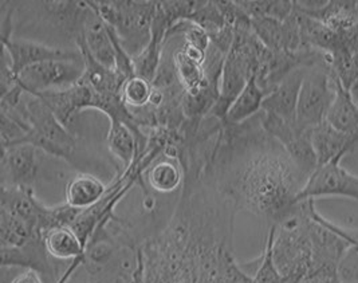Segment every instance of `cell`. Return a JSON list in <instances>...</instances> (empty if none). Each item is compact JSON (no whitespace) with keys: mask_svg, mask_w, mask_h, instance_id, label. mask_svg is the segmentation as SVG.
<instances>
[{"mask_svg":"<svg viewBox=\"0 0 358 283\" xmlns=\"http://www.w3.org/2000/svg\"><path fill=\"white\" fill-rule=\"evenodd\" d=\"M206 175L236 211L262 217L270 227L298 211V195L309 179L263 131L261 113L238 125L223 122Z\"/></svg>","mask_w":358,"mask_h":283,"instance_id":"obj_1","label":"cell"},{"mask_svg":"<svg viewBox=\"0 0 358 283\" xmlns=\"http://www.w3.org/2000/svg\"><path fill=\"white\" fill-rule=\"evenodd\" d=\"M20 108L30 125V133L22 144H31L46 154L74 164L77 137L57 118L49 106L33 94L24 93Z\"/></svg>","mask_w":358,"mask_h":283,"instance_id":"obj_2","label":"cell"},{"mask_svg":"<svg viewBox=\"0 0 358 283\" xmlns=\"http://www.w3.org/2000/svg\"><path fill=\"white\" fill-rule=\"evenodd\" d=\"M90 4L113 27L131 58L147 48L152 35L155 1H90Z\"/></svg>","mask_w":358,"mask_h":283,"instance_id":"obj_3","label":"cell"},{"mask_svg":"<svg viewBox=\"0 0 358 283\" xmlns=\"http://www.w3.org/2000/svg\"><path fill=\"white\" fill-rule=\"evenodd\" d=\"M336 87L337 75L330 55L324 62L308 67L295 112V126L299 131H313L325 121L336 97Z\"/></svg>","mask_w":358,"mask_h":283,"instance_id":"obj_4","label":"cell"},{"mask_svg":"<svg viewBox=\"0 0 358 283\" xmlns=\"http://www.w3.org/2000/svg\"><path fill=\"white\" fill-rule=\"evenodd\" d=\"M83 73V58L78 61H48L24 68L15 81L24 93L34 96L69 89L81 81Z\"/></svg>","mask_w":358,"mask_h":283,"instance_id":"obj_5","label":"cell"},{"mask_svg":"<svg viewBox=\"0 0 358 283\" xmlns=\"http://www.w3.org/2000/svg\"><path fill=\"white\" fill-rule=\"evenodd\" d=\"M321 198H346L358 201V176L341 166V161H330L318 166L311 173L298 203Z\"/></svg>","mask_w":358,"mask_h":283,"instance_id":"obj_6","label":"cell"},{"mask_svg":"<svg viewBox=\"0 0 358 283\" xmlns=\"http://www.w3.org/2000/svg\"><path fill=\"white\" fill-rule=\"evenodd\" d=\"M3 50L10 57V64L4 67L15 80L27 67L48 61H78L82 59L81 51L52 48L26 39L1 38Z\"/></svg>","mask_w":358,"mask_h":283,"instance_id":"obj_7","label":"cell"},{"mask_svg":"<svg viewBox=\"0 0 358 283\" xmlns=\"http://www.w3.org/2000/svg\"><path fill=\"white\" fill-rule=\"evenodd\" d=\"M34 96L43 101L66 128H69L74 116L83 110H99L102 101V94H98L92 87L81 82L64 90L45 92Z\"/></svg>","mask_w":358,"mask_h":283,"instance_id":"obj_8","label":"cell"},{"mask_svg":"<svg viewBox=\"0 0 358 283\" xmlns=\"http://www.w3.org/2000/svg\"><path fill=\"white\" fill-rule=\"evenodd\" d=\"M39 152L31 144L1 148V187L31 188L39 172Z\"/></svg>","mask_w":358,"mask_h":283,"instance_id":"obj_9","label":"cell"},{"mask_svg":"<svg viewBox=\"0 0 358 283\" xmlns=\"http://www.w3.org/2000/svg\"><path fill=\"white\" fill-rule=\"evenodd\" d=\"M89 8L83 17L81 36L92 57L106 68L115 71V49L109 27L87 1Z\"/></svg>","mask_w":358,"mask_h":283,"instance_id":"obj_10","label":"cell"},{"mask_svg":"<svg viewBox=\"0 0 358 283\" xmlns=\"http://www.w3.org/2000/svg\"><path fill=\"white\" fill-rule=\"evenodd\" d=\"M308 67L293 70L277 87L266 96L262 103V112L280 117L289 122H295V112L299 92Z\"/></svg>","mask_w":358,"mask_h":283,"instance_id":"obj_11","label":"cell"},{"mask_svg":"<svg viewBox=\"0 0 358 283\" xmlns=\"http://www.w3.org/2000/svg\"><path fill=\"white\" fill-rule=\"evenodd\" d=\"M311 141L315 150L318 166L342 159L358 144V136L342 133L326 121L311 131Z\"/></svg>","mask_w":358,"mask_h":283,"instance_id":"obj_12","label":"cell"},{"mask_svg":"<svg viewBox=\"0 0 358 283\" xmlns=\"http://www.w3.org/2000/svg\"><path fill=\"white\" fill-rule=\"evenodd\" d=\"M76 45L77 49L81 51L85 62V73L80 82L92 87L98 94H121L122 85L127 80L122 78L117 71L98 64L85 46L81 33L76 36Z\"/></svg>","mask_w":358,"mask_h":283,"instance_id":"obj_13","label":"cell"},{"mask_svg":"<svg viewBox=\"0 0 358 283\" xmlns=\"http://www.w3.org/2000/svg\"><path fill=\"white\" fill-rule=\"evenodd\" d=\"M1 267H23L38 271L42 277L52 275V265L43 235L35 236L27 245L19 249H1Z\"/></svg>","mask_w":358,"mask_h":283,"instance_id":"obj_14","label":"cell"},{"mask_svg":"<svg viewBox=\"0 0 358 283\" xmlns=\"http://www.w3.org/2000/svg\"><path fill=\"white\" fill-rule=\"evenodd\" d=\"M109 187L97 176L78 173L66 184L65 203L74 210L86 211L103 199Z\"/></svg>","mask_w":358,"mask_h":283,"instance_id":"obj_15","label":"cell"},{"mask_svg":"<svg viewBox=\"0 0 358 283\" xmlns=\"http://www.w3.org/2000/svg\"><path fill=\"white\" fill-rule=\"evenodd\" d=\"M43 240L50 256L66 262V261H81L85 263V245L80 236L70 226L52 227L43 233Z\"/></svg>","mask_w":358,"mask_h":283,"instance_id":"obj_16","label":"cell"},{"mask_svg":"<svg viewBox=\"0 0 358 283\" xmlns=\"http://www.w3.org/2000/svg\"><path fill=\"white\" fill-rule=\"evenodd\" d=\"M326 122L342 133L358 136V103L350 90L342 86L337 78L336 97L326 115Z\"/></svg>","mask_w":358,"mask_h":283,"instance_id":"obj_17","label":"cell"},{"mask_svg":"<svg viewBox=\"0 0 358 283\" xmlns=\"http://www.w3.org/2000/svg\"><path fill=\"white\" fill-rule=\"evenodd\" d=\"M266 96H267L266 92L257 82V78L252 77L245 85L242 93L236 97V100L234 101V103L228 109L223 122L238 125L259 115L262 112V103L266 99Z\"/></svg>","mask_w":358,"mask_h":283,"instance_id":"obj_18","label":"cell"},{"mask_svg":"<svg viewBox=\"0 0 358 283\" xmlns=\"http://www.w3.org/2000/svg\"><path fill=\"white\" fill-rule=\"evenodd\" d=\"M106 145L113 157L122 164V172L128 170L134 164L138 147L136 134L127 124L110 121L109 132L106 136Z\"/></svg>","mask_w":358,"mask_h":283,"instance_id":"obj_19","label":"cell"},{"mask_svg":"<svg viewBox=\"0 0 358 283\" xmlns=\"http://www.w3.org/2000/svg\"><path fill=\"white\" fill-rule=\"evenodd\" d=\"M147 183L149 188L159 194H172L182 183L184 169L178 160L165 157L157 159L147 170Z\"/></svg>","mask_w":358,"mask_h":283,"instance_id":"obj_20","label":"cell"},{"mask_svg":"<svg viewBox=\"0 0 358 283\" xmlns=\"http://www.w3.org/2000/svg\"><path fill=\"white\" fill-rule=\"evenodd\" d=\"M0 240L1 249H19L43 233L33 223L15 217L10 212L0 214Z\"/></svg>","mask_w":358,"mask_h":283,"instance_id":"obj_21","label":"cell"},{"mask_svg":"<svg viewBox=\"0 0 358 283\" xmlns=\"http://www.w3.org/2000/svg\"><path fill=\"white\" fill-rule=\"evenodd\" d=\"M236 3L250 19L273 17L279 22H285L294 11V1L289 0H242Z\"/></svg>","mask_w":358,"mask_h":283,"instance_id":"obj_22","label":"cell"},{"mask_svg":"<svg viewBox=\"0 0 358 283\" xmlns=\"http://www.w3.org/2000/svg\"><path fill=\"white\" fill-rule=\"evenodd\" d=\"M213 283H254V277L236 263L231 245H224L219 251Z\"/></svg>","mask_w":358,"mask_h":283,"instance_id":"obj_23","label":"cell"},{"mask_svg":"<svg viewBox=\"0 0 358 283\" xmlns=\"http://www.w3.org/2000/svg\"><path fill=\"white\" fill-rule=\"evenodd\" d=\"M275 236H277V226H271L267 235L266 247L259 258V265L254 274V283H283L289 280L280 274L274 261Z\"/></svg>","mask_w":358,"mask_h":283,"instance_id":"obj_24","label":"cell"},{"mask_svg":"<svg viewBox=\"0 0 358 283\" xmlns=\"http://www.w3.org/2000/svg\"><path fill=\"white\" fill-rule=\"evenodd\" d=\"M172 59L178 74V80L185 92H192L203 84L204 81L203 65L191 59L185 54V51L182 50V46L172 54Z\"/></svg>","mask_w":358,"mask_h":283,"instance_id":"obj_25","label":"cell"},{"mask_svg":"<svg viewBox=\"0 0 358 283\" xmlns=\"http://www.w3.org/2000/svg\"><path fill=\"white\" fill-rule=\"evenodd\" d=\"M153 84L141 77H131L127 80L121 89V99L131 109L147 108L153 94Z\"/></svg>","mask_w":358,"mask_h":283,"instance_id":"obj_26","label":"cell"},{"mask_svg":"<svg viewBox=\"0 0 358 283\" xmlns=\"http://www.w3.org/2000/svg\"><path fill=\"white\" fill-rule=\"evenodd\" d=\"M187 20L203 29L208 34V36L219 33L227 26L220 10L216 6V1H203L201 6L194 11Z\"/></svg>","mask_w":358,"mask_h":283,"instance_id":"obj_27","label":"cell"},{"mask_svg":"<svg viewBox=\"0 0 358 283\" xmlns=\"http://www.w3.org/2000/svg\"><path fill=\"white\" fill-rule=\"evenodd\" d=\"M10 283H45V281L38 271L31 268H24V271L17 274Z\"/></svg>","mask_w":358,"mask_h":283,"instance_id":"obj_28","label":"cell"}]
</instances>
